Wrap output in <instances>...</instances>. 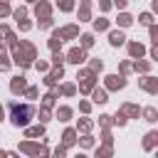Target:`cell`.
<instances>
[{"label": "cell", "instance_id": "6da1fadb", "mask_svg": "<svg viewBox=\"0 0 158 158\" xmlns=\"http://www.w3.org/2000/svg\"><path fill=\"white\" fill-rule=\"evenodd\" d=\"M30 116H32V109H30V106H22V109L15 106V109H12V121H15V123H25Z\"/></svg>", "mask_w": 158, "mask_h": 158}]
</instances>
